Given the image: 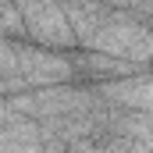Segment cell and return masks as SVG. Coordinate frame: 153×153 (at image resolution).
<instances>
[{"label":"cell","instance_id":"cell-1","mask_svg":"<svg viewBox=\"0 0 153 153\" xmlns=\"http://www.w3.org/2000/svg\"><path fill=\"white\" fill-rule=\"evenodd\" d=\"M18 11L25 18V32L36 46L57 50V53H71L78 46L61 0H18Z\"/></svg>","mask_w":153,"mask_h":153}]
</instances>
